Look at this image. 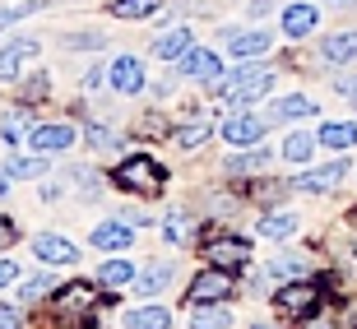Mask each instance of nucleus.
<instances>
[{
    "mask_svg": "<svg viewBox=\"0 0 357 329\" xmlns=\"http://www.w3.org/2000/svg\"><path fill=\"white\" fill-rule=\"evenodd\" d=\"M255 329H274V325H255Z\"/></svg>",
    "mask_w": 357,
    "mask_h": 329,
    "instance_id": "nucleus-47",
    "label": "nucleus"
},
{
    "mask_svg": "<svg viewBox=\"0 0 357 329\" xmlns=\"http://www.w3.org/2000/svg\"><path fill=\"white\" fill-rule=\"evenodd\" d=\"M344 176H348V158H339V162H330V167L302 171V176H297V190H316V195H325V190H334V185H344Z\"/></svg>",
    "mask_w": 357,
    "mask_h": 329,
    "instance_id": "nucleus-11",
    "label": "nucleus"
},
{
    "mask_svg": "<svg viewBox=\"0 0 357 329\" xmlns=\"http://www.w3.org/2000/svg\"><path fill=\"white\" fill-rule=\"evenodd\" d=\"M14 237H19V232H14V223H10V218H0V246H10Z\"/></svg>",
    "mask_w": 357,
    "mask_h": 329,
    "instance_id": "nucleus-43",
    "label": "nucleus"
},
{
    "mask_svg": "<svg viewBox=\"0 0 357 329\" xmlns=\"http://www.w3.org/2000/svg\"><path fill=\"white\" fill-rule=\"evenodd\" d=\"M5 171H10L14 181H38V176H47V153H33V158H14Z\"/></svg>",
    "mask_w": 357,
    "mask_h": 329,
    "instance_id": "nucleus-28",
    "label": "nucleus"
},
{
    "mask_svg": "<svg viewBox=\"0 0 357 329\" xmlns=\"http://www.w3.org/2000/svg\"><path fill=\"white\" fill-rule=\"evenodd\" d=\"M162 237L176 241V246H185V241H195V223L176 209V213H167V218H162Z\"/></svg>",
    "mask_w": 357,
    "mask_h": 329,
    "instance_id": "nucleus-27",
    "label": "nucleus"
},
{
    "mask_svg": "<svg viewBox=\"0 0 357 329\" xmlns=\"http://www.w3.org/2000/svg\"><path fill=\"white\" fill-rule=\"evenodd\" d=\"M33 255H38L42 264H75L79 260V246L75 241H66V237H56V232H42V237H33Z\"/></svg>",
    "mask_w": 357,
    "mask_h": 329,
    "instance_id": "nucleus-8",
    "label": "nucleus"
},
{
    "mask_svg": "<svg viewBox=\"0 0 357 329\" xmlns=\"http://www.w3.org/2000/svg\"><path fill=\"white\" fill-rule=\"evenodd\" d=\"M209 135H213V121L209 116H195L190 125H181V130H176V144H181V148H199Z\"/></svg>",
    "mask_w": 357,
    "mask_h": 329,
    "instance_id": "nucleus-29",
    "label": "nucleus"
},
{
    "mask_svg": "<svg viewBox=\"0 0 357 329\" xmlns=\"http://www.w3.org/2000/svg\"><path fill=\"white\" fill-rule=\"evenodd\" d=\"M98 283H102V288H126V283H135V264L130 260H121V255H116V260H107L102 264V269H98Z\"/></svg>",
    "mask_w": 357,
    "mask_h": 329,
    "instance_id": "nucleus-25",
    "label": "nucleus"
},
{
    "mask_svg": "<svg viewBox=\"0 0 357 329\" xmlns=\"http://www.w3.org/2000/svg\"><path fill=\"white\" fill-rule=\"evenodd\" d=\"M316 139L325 148H344V153H348V148L357 144V125H353V121H330V125H320Z\"/></svg>",
    "mask_w": 357,
    "mask_h": 329,
    "instance_id": "nucleus-21",
    "label": "nucleus"
},
{
    "mask_svg": "<svg viewBox=\"0 0 357 329\" xmlns=\"http://www.w3.org/2000/svg\"><path fill=\"white\" fill-rule=\"evenodd\" d=\"M334 89L344 93V98H357V75H339V79H334Z\"/></svg>",
    "mask_w": 357,
    "mask_h": 329,
    "instance_id": "nucleus-39",
    "label": "nucleus"
},
{
    "mask_svg": "<svg viewBox=\"0 0 357 329\" xmlns=\"http://www.w3.org/2000/svg\"><path fill=\"white\" fill-rule=\"evenodd\" d=\"M269 33H260V28H251V33H227V52L232 56H265L269 52Z\"/></svg>",
    "mask_w": 357,
    "mask_h": 329,
    "instance_id": "nucleus-19",
    "label": "nucleus"
},
{
    "mask_svg": "<svg viewBox=\"0 0 357 329\" xmlns=\"http://www.w3.org/2000/svg\"><path fill=\"white\" fill-rule=\"evenodd\" d=\"M42 93H47V75H38V79L24 84V98H42Z\"/></svg>",
    "mask_w": 357,
    "mask_h": 329,
    "instance_id": "nucleus-41",
    "label": "nucleus"
},
{
    "mask_svg": "<svg viewBox=\"0 0 357 329\" xmlns=\"http://www.w3.org/2000/svg\"><path fill=\"white\" fill-rule=\"evenodd\" d=\"M75 144V125H33L28 135V148H38V153H66Z\"/></svg>",
    "mask_w": 357,
    "mask_h": 329,
    "instance_id": "nucleus-12",
    "label": "nucleus"
},
{
    "mask_svg": "<svg viewBox=\"0 0 357 329\" xmlns=\"http://www.w3.org/2000/svg\"><path fill=\"white\" fill-rule=\"evenodd\" d=\"M52 288H56L52 274H33V278H24V283H19V297H24V302H42Z\"/></svg>",
    "mask_w": 357,
    "mask_h": 329,
    "instance_id": "nucleus-33",
    "label": "nucleus"
},
{
    "mask_svg": "<svg viewBox=\"0 0 357 329\" xmlns=\"http://www.w3.org/2000/svg\"><path fill=\"white\" fill-rule=\"evenodd\" d=\"M42 52L38 38H14L0 47V79H19V70H24V61H33V56Z\"/></svg>",
    "mask_w": 357,
    "mask_h": 329,
    "instance_id": "nucleus-7",
    "label": "nucleus"
},
{
    "mask_svg": "<svg viewBox=\"0 0 357 329\" xmlns=\"http://www.w3.org/2000/svg\"><path fill=\"white\" fill-rule=\"evenodd\" d=\"M10 181H14V176H10V171H5V167H0V195L10 190Z\"/></svg>",
    "mask_w": 357,
    "mask_h": 329,
    "instance_id": "nucleus-45",
    "label": "nucleus"
},
{
    "mask_svg": "<svg viewBox=\"0 0 357 329\" xmlns=\"http://www.w3.org/2000/svg\"><path fill=\"white\" fill-rule=\"evenodd\" d=\"M269 89H274V70L269 66H241V70H232V79L223 84V98L232 107H246V102H255V98H265Z\"/></svg>",
    "mask_w": 357,
    "mask_h": 329,
    "instance_id": "nucleus-2",
    "label": "nucleus"
},
{
    "mask_svg": "<svg viewBox=\"0 0 357 329\" xmlns=\"http://www.w3.org/2000/svg\"><path fill=\"white\" fill-rule=\"evenodd\" d=\"M325 61H334V66L357 61V33H334V38H325Z\"/></svg>",
    "mask_w": 357,
    "mask_h": 329,
    "instance_id": "nucleus-26",
    "label": "nucleus"
},
{
    "mask_svg": "<svg viewBox=\"0 0 357 329\" xmlns=\"http://www.w3.org/2000/svg\"><path fill=\"white\" fill-rule=\"evenodd\" d=\"M56 306H61V311H84V306H93V283H70V288H61Z\"/></svg>",
    "mask_w": 357,
    "mask_h": 329,
    "instance_id": "nucleus-31",
    "label": "nucleus"
},
{
    "mask_svg": "<svg viewBox=\"0 0 357 329\" xmlns=\"http://www.w3.org/2000/svg\"><path fill=\"white\" fill-rule=\"evenodd\" d=\"M204 260H209L213 269H227V274H232V269H241V264L251 260V246L241 237H223V241H209V246H204Z\"/></svg>",
    "mask_w": 357,
    "mask_h": 329,
    "instance_id": "nucleus-6",
    "label": "nucleus"
},
{
    "mask_svg": "<svg viewBox=\"0 0 357 329\" xmlns=\"http://www.w3.org/2000/svg\"><path fill=\"white\" fill-rule=\"evenodd\" d=\"M269 10H274V0H251V14H255V19H260V14H269Z\"/></svg>",
    "mask_w": 357,
    "mask_h": 329,
    "instance_id": "nucleus-44",
    "label": "nucleus"
},
{
    "mask_svg": "<svg viewBox=\"0 0 357 329\" xmlns=\"http://www.w3.org/2000/svg\"><path fill=\"white\" fill-rule=\"evenodd\" d=\"M260 237H269V241H288V237H297V213H288V209L265 213V223H260Z\"/></svg>",
    "mask_w": 357,
    "mask_h": 329,
    "instance_id": "nucleus-23",
    "label": "nucleus"
},
{
    "mask_svg": "<svg viewBox=\"0 0 357 329\" xmlns=\"http://www.w3.org/2000/svg\"><path fill=\"white\" fill-rule=\"evenodd\" d=\"M107 79V70L102 66H93V70H84V89H98V84Z\"/></svg>",
    "mask_w": 357,
    "mask_h": 329,
    "instance_id": "nucleus-42",
    "label": "nucleus"
},
{
    "mask_svg": "<svg viewBox=\"0 0 357 329\" xmlns=\"http://www.w3.org/2000/svg\"><path fill=\"white\" fill-rule=\"evenodd\" d=\"M24 135H33V112H28V107H19V112H5V121H0V139L14 148Z\"/></svg>",
    "mask_w": 357,
    "mask_h": 329,
    "instance_id": "nucleus-22",
    "label": "nucleus"
},
{
    "mask_svg": "<svg viewBox=\"0 0 357 329\" xmlns=\"http://www.w3.org/2000/svg\"><path fill=\"white\" fill-rule=\"evenodd\" d=\"M130 241H135V227L121 223V218H116V223H98V227H93V246H98V250H126Z\"/></svg>",
    "mask_w": 357,
    "mask_h": 329,
    "instance_id": "nucleus-15",
    "label": "nucleus"
},
{
    "mask_svg": "<svg viewBox=\"0 0 357 329\" xmlns=\"http://www.w3.org/2000/svg\"><path fill=\"white\" fill-rule=\"evenodd\" d=\"M269 274L283 278V283H297V278H306V260H297V255H278V260H269Z\"/></svg>",
    "mask_w": 357,
    "mask_h": 329,
    "instance_id": "nucleus-32",
    "label": "nucleus"
},
{
    "mask_svg": "<svg viewBox=\"0 0 357 329\" xmlns=\"http://www.w3.org/2000/svg\"><path fill=\"white\" fill-rule=\"evenodd\" d=\"M316 24H320V10L311 0H292L283 10V33L288 38H306V33H316Z\"/></svg>",
    "mask_w": 357,
    "mask_h": 329,
    "instance_id": "nucleus-13",
    "label": "nucleus"
},
{
    "mask_svg": "<svg viewBox=\"0 0 357 329\" xmlns=\"http://www.w3.org/2000/svg\"><path fill=\"white\" fill-rule=\"evenodd\" d=\"M190 42H195V33H190V28H172V33L153 38V56H158V61H176V56L190 52Z\"/></svg>",
    "mask_w": 357,
    "mask_h": 329,
    "instance_id": "nucleus-17",
    "label": "nucleus"
},
{
    "mask_svg": "<svg viewBox=\"0 0 357 329\" xmlns=\"http://www.w3.org/2000/svg\"><path fill=\"white\" fill-rule=\"evenodd\" d=\"M265 162H269V148L255 144V148H241V153H232V162H227V167H232V171H255V167H265Z\"/></svg>",
    "mask_w": 357,
    "mask_h": 329,
    "instance_id": "nucleus-34",
    "label": "nucleus"
},
{
    "mask_svg": "<svg viewBox=\"0 0 357 329\" xmlns=\"http://www.w3.org/2000/svg\"><path fill=\"white\" fill-rule=\"evenodd\" d=\"M311 112H316L311 98H278L265 112V125H288V121H302V116H311Z\"/></svg>",
    "mask_w": 357,
    "mask_h": 329,
    "instance_id": "nucleus-14",
    "label": "nucleus"
},
{
    "mask_svg": "<svg viewBox=\"0 0 357 329\" xmlns=\"http://www.w3.org/2000/svg\"><path fill=\"white\" fill-rule=\"evenodd\" d=\"M66 47H70V52H102L107 38H102V33H70Z\"/></svg>",
    "mask_w": 357,
    "mask_h": 329,
    "instance_id": "nucleus-36",
    "label": "nucleus"
},
{
    "mask_svg": "<svg viewBox=\"0 0 357 329\" xmlns=\"http://www.w3.org/2000/svg\"><path fill=\"white\" fill-rule=\"evenodd\" d=\"M42 0H19V5H0V28L19 24V19H28V14H38Z\"/></svg>",
    "mask_w": 357,
    "mask_h": 329,
    "instance_id": "nucleus-35",
    "label": "nucleus"
},
{
    "mask_svg": "<svg viewBox=\"0 0 357 329\" xmlns=\"http://www.w3.org/2000/svg\"><path fill=\"white\" fill-rule=\"evenodd\" d=\"M237 292V283H232V274L227 269H199L195 278H190V288H185V297H190V306H213V302H227Z\"/></svg>",
    "mask_w": 357,
    "mask_h": 329,
    "instance_id": "nucleus-3",
    "label": "nucleus"
},
{
    "mask_svg": "<svg viewBox=\"0 0 357 329\" xmlns=\"http://www.w3.org/2000/svg\"><path fill=\"white\" fill-rule=\"evenodd\" d=\"M162 0H112L107 10L116 14V19H149V14H158Z\"/></svg>",
    "mask_w": 357,
    "mask_h": 329,
    "instance_id": "nucleus-30",
    "label": "nucleus"
},
{
    "mask_svg": "<svg viewBox=\"0 0 357 329\" xmlns=\"http://www.w3.org/2000/svg\"><path fill=\"white\" fill-rule=\"evenodd\" d=\"M14 278H19V264H14V260H0V288H10Z\"/></svg>",
    "mask_w": 357,
    "mask_h": 329,
    "instance_id": "nucleus-40",
    "label": "nucleus"
},
{
    "mask_svg": "<svg viewBox=\"0 0 357 329\" xmlns=\"http://www.w3.org/2000/svg\"><path fill=\"white\" fill-rule=\"evenodd\" d=\"M181 75L195 84H213L218 75H223V66H218V56L204 52V47H190V52L181 56Z\"/></svg>",
    "mask_w": 357,
    "mask_h": 329,
    "instance_id": "nucleus-10",
    "label": "nucleus"
},
{
    "mask_svg": "<svg viewBox=\"0 0 357 329\" xmlns=\"http://www.w3.org/2000/svg\"><path fill=\"white\" fill-rule=\"evenodd\" d=\"M223 139L232 148H255L260 139H265V116H246V112H241V116H227L223 121Z\"/></svg>",
    "mask_w": 357,
    "mask_h": 329,
    "instance_id": "nucleus-5",
    "label": "nucleus"
},
{
    "mask_svg": "<svg viewBox=\"0 0 357 329\" xmlns=\"http://www.w3.org/2000/svg\"><path fill=\"white\" fill-rule=\"evenodd\" d=\"M232 325V306L213 302V306H190V329H227Z\"/></svg>",
    "mask_w": 357,
    "mask_h": 329,
    "instance_id": "nucleus-18",
    "label": "nucleus"
},
{
    "mask_svg": "<svg viewBox=\"0 0 357 329\" xmlns=\"http://www.w3.org/2000/svg\"><path fill=\"white\" fill-rule=\"evenodd\" d=\"M316 144H320L316 135H306V130H292L288 139H283V158H288V162H297V167H306V162L316 158Z\"/></svg>",
    "mask_w": 357,
    "mask_h": 329,
    "instance_id": "nucleus-20",
    "label": "nucleus"
},
{
    "mask_svg": "<svg viewBox=\"0 0 357 329\" xmlns=\"http://www.w3.org/2000/svg\"><path fill=\"white\" fill-rule=\"evenodd\" d=\"M167 283H172V260H153L144 274L135 278V292H139V297H158Z\"/></svg>",
    "mask_w": 357,
    "mask_h": 329,
    "instance_id": "nucleus-16",
    "label": "nucleus"
},
{
    "mask_svg": "<svg viewBox=\"0 0 357 329\" xmlns=\"http://www.w3.org/2000/svg\"><path fill=\"white\" fill-rule=\"evenodd\" d=\"M278 306V316H292V320H306V316H316V306H320V288L316 283H306V278H297V283H283L274 297Z\"/></svg>",
    "mask_w": 357,
    "mask_h": 329,
    "instance_id": "nucleus-4",
    "label": "nucleus"
},
{
    "mask_svg": "<svg viewBox=\"0 0 357 329\" xmlns=\"http://www.w3.org/2000/svg\"><path fill=\"white\" fill-rule=\"evenodd\" d=\"M126 329H172V311H162V306H139L126 316Z\"/></svg>",
    "mask_w": 357,
    "mask_h": 329,
    "instance_id": "nucleus-24",
    "label": "nucleus"
},
{
    "mask_svg": "<svg viewBox=\"0 0 357 329\" xmlns=\"http://www.w3.org/2000/svg\"><path fill=\"white\" fill-rule=\"evenodd\" d=\"M330 5H339V10H344V5H353V0H330Z\"/></svg>",
    "mask_w": 357,
    "mask_h": 329,
    "instance_id": "nucleus-46",
    "label": "nucleus"
},
{
    "mask_svg": "<svg viewBox=\"0 0 357 329\" xmlns=\"http://www.w3.org/2000/svg\"><path fill=\"white\" fill-rule=\"evenodd\" d=\"M84 139H89L93 148H116V135L107 130V125H89V130H84Z\"/></svg>",
    "mask_w": 357,
    "mask_h": 329,
    "instance_id": "nucleus-37",
    "label": "nucleus"
},
{
    "mask_svg": "<svg viewBox=\"0 0 357 329\" xmlns=\"http://www.w3.org/2000/svg\"><path fill=\"white\" fill-rule=\"evenodd\" d=\"M19 325H24V316L14 306H0V329H19Z\"/></svg>",
    "mask_w": 357,
    "mask_h": 329,
    "instance_id": "nucleus-38",
    "label": "nucleus"
},
{
    "mask_svg": "<svg viewBox=\"0 0 357 329\" xmlns=\"http://www.w3.org/2000/svg\"><path fill=\"white\" fill-rule=\"evenodd\" d=\"M107 84L116 93H139L144 89V66H139L135 56H116V61L107 66Z\"/></svg>",
    "mask_w": 357,
    "mask_h": 329,
    "instance_id": "nucleus-9",
    "label": "nucleus"
},
{
    "mask_svg": "<svg viewBox=\"0 0 357 329\" xmlns=\"http://www.w3.org/2000/svg\"><path fill=\"white\" fill-rule=\"evenodd\" d=\"M162 176H167V171L149 158V153H130V158H121V167H116V185L130 190V195H158Z\"/></svg>",
    "mask_w": 357,
    "mask_h": 329,
    "instance_id": "nucleus-1",
    "label": "nucleus"
}]
</instances>
